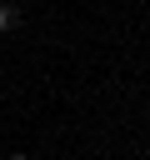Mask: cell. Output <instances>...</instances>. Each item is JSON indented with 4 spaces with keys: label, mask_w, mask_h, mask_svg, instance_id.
I'll return each mask as SVG.
<instances>
[{
    "label": "cell",
    "mask_w": 150,
    "mask_h": 160,
    "mask_svg": "<svg viewBox=\"0 0 150 160\" xmlns=\"http://www.w3.org/2000/svg\"><path fill=\"white\" fill-rule=\"evenodd\" d=\"M5 25H10V10H5V5H0V35H5Z\"/></svg>",
    "instance_id": "6da1fadb"
},
{
    "label": "cell",
    "mask_w": 150,
    "mask_h": 160,
    "mask_svg": "<svg viewBox=\"0 0 150 160\" xmlns=\"http://www.w3.org/2000/svg\"><path fill=\"white\" fill-rule=\"evenodd\" d=\"M10 160H30V155H10Z\"/></svg>",
    "instance_id": "7a4b0ae2"
}]
</instances>
